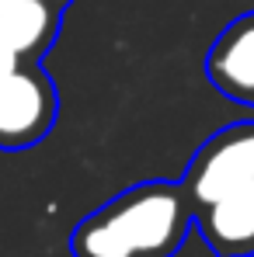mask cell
<instances>
[{"label": "cell", "mask_w": 254, "mask_h": 257, "mask_svg": "<svg viewBox=\"0 0 254 257\" xmlns=\"http://www.w3.org/2000/svg\"><path fill=\"white\" fill-rule=\"evenodd\" d=\"M195 229L181 181H139L87 212L70 233L73 257H174Z\"/></svg>", "instance_id": "6da1fadb"}, {"label": "cell", "mask_w": 254, "mask_h": 257, "mask_svg": "<svg viewBox=\"0 0 254 257\" xmlns=\"http://www.w3.org/2000/svg\"><path fill=\"white\" fill-rule=\"evenodd\" d=\"M254 181V118L216 128L188 157L181 184L195 209Z\"/></svg>", "instance_id": "7a4b0ae2"}, {"label": "cell", "mask_w": 254, "mask_h": 257, "mask_svg": "<svg viewBox=\"0 0 254 257\" xmlns=\"http://www.w3.org/2000/svg\"><path fill=\"white\" fill-rule=\"evenodd\" d=\"M59 118V90L42 63L25 59L0 80V150L18 153L39 146Z\"/></svg>", "instance_id": "3957f363"}, {"label": "cell", "mask_w": 254, "mask_h": 257, "mask_svg": "<svg viewBox=\"0 0 254 257\" xmlns=\"http://www.w3.org/2000/svg\"><path fill=\"white\" fill-rule=\"evenodd\" d=\"M206 77L223 97L254 104V11L233 18L212 39L206 52Z\"/></svg>", "instance_id": "277c9868"}, {"label": "cell", "mask_w": 254, "mask_h": 257, "mask_svg": "<svg viewBox=\"0 0 254 257\" xmlns=\"http://www.w3.org/2000/svg\"><path fill=\"white\" fill-rule=\"evenodd\" d=\"M195 229L212 257H254V181L195 209Z\"/></svg>", "instance_id": "5b68a950"}, {"label": "cell", "mask_w": 254, "mask_h": 257, "mask_svg": "<svg viewBox=\"0 0 254 257\" xmlns=\"http://www.w3.org/2000/svg\"><path fill=\"white\" fill-rule=\"evenodd\" d=\"M73 0H18L0 11V39L11 45L21 59L42 63V56L52 49L63 14Z\"/></svg>", "instance_id": "8992f818"}, {"label": "cell", "mask_w": 254, "mask_h": 257, "mask_svg": "<svg viewBox=\"0 0 254 257\" xmlns=\"http://www.w3.org/2000/svg\"><path fill=\"white\" fill-rule=\"evenodd\" d=\"M21 63H25V59H21V56H18V52H14L11 45L0 39V80H4L7 73H14V70H18Z\"/></svg>", "instance_id": "52a82bcc"}, {"label": "cell", "mask_w": 254, "mask_h": 257, "mask_svg": "<svg viewBox=\"0 0 254 257\" xmlns=\"http://www.w3.org/2000/svg\"><path fill=\"white\" fill-rule=\"evenodd\" d=\"M11 4H18V0H0V11H4V7H11Z\"/></svg>", "instance_id": "ba28073f"}]
</instances>
